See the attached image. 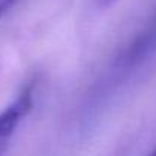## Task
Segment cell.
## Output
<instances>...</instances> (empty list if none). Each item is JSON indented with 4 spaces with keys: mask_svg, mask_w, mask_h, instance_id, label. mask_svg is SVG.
Returning a JSON list of instances; mask_svg holds the SVG:
<instances>
[{
    "mask_svg": "<svg viewBox=\"0 0 156 156\" xmlns=\"http://www.w3.org/2000/svg\"><path fill=\"white\" fill-rule=\"evenodd\" d=\"M34 104V83H28L20 94L0 112V156L8 148L16 130L28 116Z\"/></svg>",
    "mask_w": 156,
    "mask_h": 156,
    "instance_id": "obj_1",
    "label": "cell"
},
{
    "mask_svg": "<svg viewBox=\"0 0 156 156\" xmlns=\"http://www.w3.org/2000/svg\"><path fill=\"white\" fill-rule=\"evenodd\" d=\"M148 156H156V150H153V151H151V153H150Z\"/></svg>",
    "mask_w": 156,
    "mask_h": 156,
    "instance_id": "obj_4",
    "label": "cell"
},
{
    "mask_svg": "<svg viewBox=\"0 0 156 156\" xmlns=\"http://www.w3.org/2000/svg\"><path fill=\"white\" fill-rule=\"evenodd\" d=\"M116 0H94V3L98 6V8H107L110 5H113Z\"/></svg>",
    "mask_w": 156,
    "mask_h": 156,
    "instance_id": "obj_3",
    "label": "cell"
},
{
    "mask_svg": "<svg viewBox=\"0 0 156 156\" xmlns=\"http://www.w3.org/2000/svg\"><path fill=\"white\" fill-rule=\"evenodd\" d=\"M17 2L19 0H0V19H2Z\"/></svg>",
    "mask_w": 156,
    "mask_h": 156,
    "instance_id": "obj_2",
    "label": "cell"
}]
</instances>
